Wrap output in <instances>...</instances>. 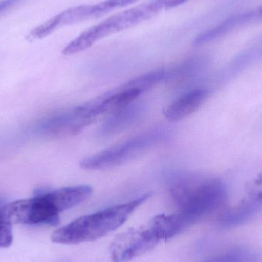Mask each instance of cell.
Masks as SVG:
<instances>
[{
	"instance_id": "obj_1",
	"label": "cell",
	"mask_w": 262,
	"mask_h": 262,
	"mask_svg": "<svg viewBox=\"0 0 262 262\" xmlns=\"http://www.w3.org/2000/svg\"><path fill=\"white\" fill-rule=\"evenodd\" d=\"M93 189L88 185L69 186L42 192L32 198L17 200L1 208L11 225H51L59 223L61 212L69 210L90 197Z\"/></svg>"
},
{
	"instance_id": "obj_2",
	"label": "cell",
	"mask_w": 262,
	"mask_h": 262,
	"mask_svg": "<svg viewBox=\"0 0 262 262\" xmlns=\"http://www.w3.org/2000/svg\"><path fill=\"white\" fill-rule=\"evenodd\" d=\"M169 189L178 209L176 213L186 229L223 207L227 200L226 186L214 177L177 175L170 180Z\"/></svg>"
},
{
	"instance_id": "obj_3",
	"label": "cell",
	"mask_w": 262,
	"mask_h": 262,
	"mask_svg": "<svg viewBox=\"0 0 262 262\" xmlns=\"http://www.w3.org/2000/svg\"><path fill=\"white\" fill-rule=\"evenodd\" d=\"M146 193L123 204L84 215L57 229L51 236L53 243L73 245L95 241L121 227L133 212L150 197Z\"/></svg>"
},
{
	"instance_id": "obj_4",
	"label": "cell",
	"mask_w": 262,
	"mask_h": 262,
	"mask_svg": "<svg viewBox=\"0 0 262 262\" xmlns=\"http://www.w3.org/2000/svg\"><path fill=\"white\" fill-rule=\"evenodd\" d=\"M165 3L166 0H149L109 17L72 40L63 49V55H71L82 52L112 34L154 18L165 8Z\"/></svg>"
},
{
	"instance_id": "obj_5",
	"label": "cell",
	"mask_w": 262,
	"mask_h": 262,
	"mask_svg": "<svg viewBox=\"0 0 262 262\" xmlns=\"http://www.w3.org/2000/svg\"><path fill=\"white\" fill-rule=\"evenodd\" d=\"M166 77L163 69L148 72L80 106V110L94 121L100 115L117 113L130 106L143 92L157 85Z\"/></svg>"
},
{
	"instance_id": "obj_6",
	"label": "cell",
	"mask_w": 262,
	"mask_h": 262,
	"mask_svg": "<svg viewBox=\"0 0 262 262\" xmlns=\"http://www.w3.org/2000/svg\"><path fill=\"white\" fill-rule=\"evenodd\" d=\"M166 138L163 130H152L134 137L81 160V166L89 170H98L119 166L130 161Z\"/></svg>"
},
{
	"instance_id": "obj_7",
	"label": "cell",
	"mask_w": 262,
	"mask_h": 262,
	"mask_svg": "<svg viewBox=\"0 0 262 262\" xmlns=\"http://www.w3.org/2000/svg\"><path fill=\"white\" fill-rule=\"evenodd\" d=\"M159 242L160 239L149 223L129 229L111 245V258L114 262L130 261L151 250Z\"/></svg>"
},
{
	"instance_id": "obj_8",
	"label": "cell",
	"mask_w": 262,
	"mask_h": 262,
	"mask_svg": "<svg viewBox=\"0 0 262 262\" xmlns=\"http://www.w3.org/2000/svg\"><path fill=\"white\" fill-rule=\"evenodd\" d=\"M103 16L99 4L82 5L66 9L50 19L32 29L27 38L29 40L42 39L63 26L77 24L87 20Z\"/></svg>"
},
{
	"instance_id": "obj_9",
	"label": "cell",
	"mask_w": 262,
	"mask_h": 262,
	"mask_svg": "<svg viewBox=\"0 0 262 262\" xmlns=\"http://www.w3.org/2000/svg\"><path fill=\"white\" fill-rule=\"evenodd\" d=\"M94 122L81 114L78 107L61 112L44 121L41 131L46 134L56 137L75 135Z\"/></svg>"
},
{
	"instance_id": "obj_10",
	"label": "cell",
	"mask_w": 262,
	"mask_h": 262,
	"mask_svg": "<svg viewBox=\"0 0 262 262\" xmlns=\"http://www.w3.org/2000/svg\"><path fill=\"white\" fill-rule=\"evenodd\" d=\"M209 96V91L203 88L193 89L180 97L164 111L165 117L170 121H178L196 112Z\"/></svg>"
},
{
	"instance_id": "obj_11",
	"label": "cell",
	"mask_w": 262,
	"mask_h": 262,
	"mask_svg": "<svg viewBox=\"0 0 262 262\" xmlns=\"http://www.w3.org/2000/svg\"><path fill=\"white\" fill-rule=\"evenodd\" d=\"M258 205L259 203H255L251 200L249 202H245L237 207L223 214L221 219L222 222L224 225L238 224L241 222L250 218L256 212Z\"/></svg>"
},
{
	"instance_id": "obj_12",
	"label": "cell",
	"mask_w": 262,
	"mask_h": 262,
	"mask_svg": "<svg viewBox=\"0 0 262 262\" xmlns=\"http://www.w3.org/2000/svg\"><path fill=\"white\" fill-rule=\"evenodd\" d=\"M262 58V36L250 47L240 53L231 64V69L238 71Z\"/></svg>"
},
{
	"instance_id": "obj_13",
	"label": "cell",
	"mask_w": 262,
	"mask_h": 262,
	"mask_svg": "<svg viewBox=\"0 0 262 262\" xmlns=\"http://www.w3.org/2000/svg\"><path fill=\"white\" fill-rule=\"evenodd\" d=\"M137 113V109L130 105L115 113L114 117L104 124L103 132L105 134L108 133L112 134L115 131L121 130V128H124L135 118Z\"/></svg>"
},
{
	"instance_id": "obj_14",
	"label": "cell",
	"mask_w": 262,
	"mask_h": 262,
	"mask_svg": "<svg viewBox=\"0 0 262 262\" xmlns=\"http://www.w3.org/2000/svg\"><path fill=\"white\" fill-rule=\"evenodd\" d=\"M246 192L251 200L262 204V172L246 184Z\"/></svg>"
},
{
	"instance_id": "obj_15",
	"label": "cell",
	"mask_w": 262,
	"mask_h": 262,
	"mask_svg": "<svg viewBox=\"0 0 262 262\" xmlns=\"http://www.w3.org/2000/svg\"><path fill=\"white\" fill-rule=\"evenodd\" d=\"M0 206V249L9 247L13 242L12 225H11L3 216Z\"/></svg>"
},
{
	"instance_id": "obj_16",
	"label": "cell",
	"mask_w": 262,
	"mask_h": 262,
	"mask_svg": "<svg viewBox=\"0 0 262 262\" xmlns=\"http://www.w3.org/2000/svg\"><path fill=\"white\" fill-rule=\"evenodd\" d=\"M249 260V256H248L247 254L237 252L216 257L205 262H248Z\"/></svg>"
},
{
	"instance_id": "obj_17",
	"label": "cell",
	"mask_w": 262,
	"mask_h": 262,
	"mask_svg": "<svg viewBox=\"0 0 262 262\" xmlns=\"http://www.w3.org/2000/svg\"><path fill=\"white\" fill-rule=\"evenodd\" d=\"M137 1V0H104L101 2V3L106 13H108L117 8L124 7V6L133 4Z\"/></svg>"
},
{
	"instance_id": "obj_18",
	"label": "cell",
	"mask_w": 262,
	"mask_h": 262,
	"mask_svg": "<svg viewBox=\"0 0 262 262\" xmlns=\"http://www.w3.org/2000/svg\"><path fill=\"white\" fill-rule=\"evenodd\" d=\"M19 1L20 0H0V13L12 7L13 5Z\"/></svg>"
},
{
	"instance_id": "obj_19",
	"label": "cell",
	"mask_w": 262,
	"mask_h": 262,
	"mask_svg": "<svg viewBox=\"0 0 262 262\" xmlns=\"http://www.w3.org/2000/svg\"><path fill=\"white\" fill-rule=\"evenodd\" d=\"M187 0H166L165 3V9H171V8L177 7V6H180L183 4Z\"/></svg>"
},
{
	"instance_id": "obj_20",
	"label": "cell",
	"mask_w": 262,
	"mask_h": 262,
	"mask_svg": "<svg viewBox=\"0 0 262 262\" xmlns=\"http://www.w3.org/2000/svg\"><path fill=\"white\" fill-rule=\"evenodd\" d=\"M258 11H259L260 17H261L262 20V7L258 8Z\"/></svg>"
}]
</instances>
